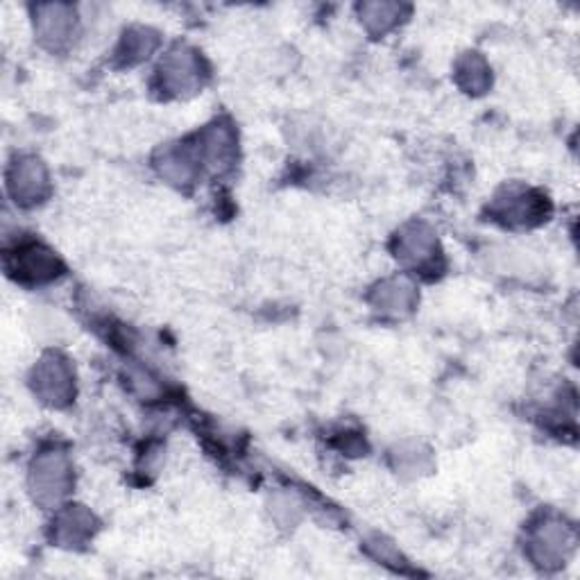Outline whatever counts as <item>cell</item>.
<instances>
[{"label": "cell", "mask_w": 580, "mask_h": 580, "mask_svg": "<svg viewBox=\"0 0 580 580\" xmlns=\"http://www.w3.org/2000/svg\"><path fill=\"white\" fill-rule=\"evenodd\" d=\"M164 73L168 85H173L178 91L188 89V86L199 82V64L198 59L193 57V53H188V50H178V53L170 55V57L166 59Z\"/></svg>", "instance_id": "cell-2"}, {"label": "cell", "mask_w": 580, "mask_h": 580, "mask_svg": "<svg viewBox=\"0 0 580 580\" xmlns=\"http://www.w3.org/2000/svg\"><path fill=\"white\" fill-rule=\"evenodd\" d=\"M71 9L64 5H48L39 7V30L44 39H50L53 44H62L66 35L71 32Z\"/></svg>", "instance_id": "cell-3"}, {"label": "cell", "mask_w": 580, "mask_h": 580, "mask_svg": "<svg viewBox=\"0 0 580 580\" xmlns=\"http://www.w3.org/2000/svg\"><path fill=\"white\" fill-rule=\"evenodd\" d=\"M55 268H57V261H55V259L50 257V252H46V249L30 248L23 252L21 257L23 275H30L35 277V280H46V277L57 275Z\"/></svg>", "instance_id": "cell-5"}, {"label": "cell", "mask_w": 580, "mask_h": 580, "mask_svg": "<svg viewBox=\"0 0 580 580\" xmlns=\"http://www.w3.org/2000/svg\"><path fill=\"white\" fill-rule=\"evenodd\" d=\"M402 245H403L402 257L411 259L412 263L429 261L431 254H433V239H431V234H424L420 227H415L411 234L403 236Z\"/></svg>", "instance_id": "cell-7"}, {"label": "cell", "mask_w": 580, "mask_h": 580, "mask_svg": "<svg viewBox=\"0 0 580 580\" xmlns=\"http://www.w3.org/2000/svg\"><path fill=\"white\" fill-rule=\"evenodd\" d=\"M39 370V390L50 399V402H59L71 392V374L64 368L59 361H44Z\"/></svg>", "instance_id": "cell-4"}, {"label": "cell", "mask_w": 580, "mask_h": 580, "mask_svg": "<svg viewBox=\"0 0 580 580\" xmlns=\"http://www.w3.org/2000/svg\"><path fill=\"white\" fill-rule=\"evenodd\" d=\"M32 485L41 499H59L68 487V467L64 458L55 453L39 458L32 474Z\"/></svg>", "instance_id": "cell-1"}, {"label": "cell", "mask_w": 580, "mask_h": 580, "mask_svg": "<svg viewBox=\"0 0 580 580\" xmlns=\"http://www.w3.org/2000/svg\"><path fill=\"white\" fill-rule=\"evenodd\" d=\"M46 178H44V170H41L39 161H23L18 166V173H16V182H14V191L16 195H25V198H36L41 193V187H44Z\"/></svg>", "instance_id": "cell-6"}]
</instances>
